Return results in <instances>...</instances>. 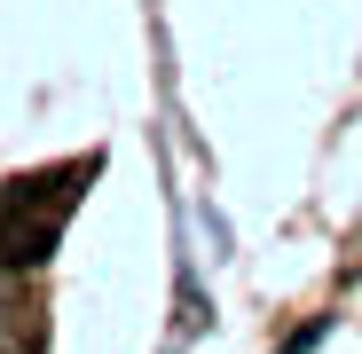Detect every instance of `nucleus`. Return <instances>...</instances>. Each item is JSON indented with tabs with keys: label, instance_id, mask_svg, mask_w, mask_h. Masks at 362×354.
<instances>
[]
</instances>
